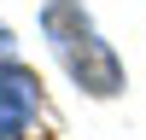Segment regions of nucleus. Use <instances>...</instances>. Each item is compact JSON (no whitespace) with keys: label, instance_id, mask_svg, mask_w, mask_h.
<instances>
[{"label":"nucleus","instance_id":"obj_1","mask_svg":"<svg viewBox=\"0 0 146 140\" xmlns=\"http://www.w3.org/2000/svg\"><path fill=\"white\" fill-rule=\"evenodd\" d=\"M41 35H47V53L58 58V70H64L88 99H117V93H123L129 70H123V58H117V47L100 35V23L88 18L82 0H47L41 6Z\"/></svg>","mask_w":146,"mask_h":140},{"label":"nucleus","instance_id":"obj_2","mask_svg":"<svg viewBox=\"0 0 146 140\" xmlns=\"http://www.w3.org/2000/svg\"><path fill=\"white\" fill-rule=\"evenodd\" d=\"M41 76L18 58H0V140H23L35 123H41Z\"/></svg>","mask_w":146,"mask_h":140},{"label":"nucleus","instance_id":"obj_3","mask_svg":"<svg viewBox=\"0 0 146 140\" xmlns=\"http://www.w3.org/2000/svg\"><path fill=\"white\" fill-rule=\"evenodd\" d=\"M0 47H12V29H6V23H0Z\"/></svg>","mask_w":146,"mask_h":140}]
</instances>
